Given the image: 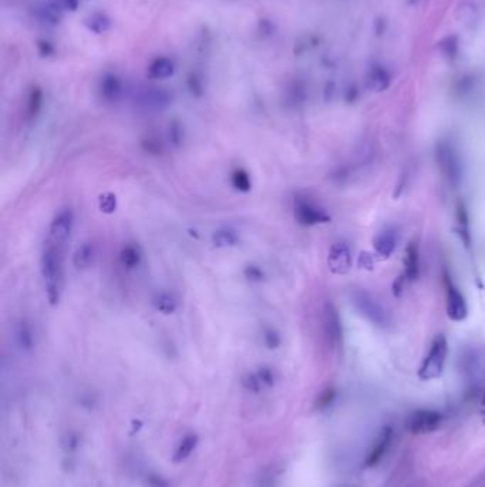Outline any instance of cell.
<instances>
[{"label": "cell", "instance_id": "cell-1", "mask_svg": "<svg viewBox=\"0 0 485 487\" xmlns=\"http://www.w3.org/2000/svg\"><path fill=\"white\" fill-rule=\"evenodd\" d=\"M40 269L44 281L46 296L50 305H57L63 294L64 281V245L53 244L46 240V245L41 252Z\"/></svg>", "mask_w": 485, "mask_h": 487}, {"label": "cell", "instance_id": "cell-2", "mask_svg": "<svg viewBox=\"0 0 485 487\" xmlns=\"http://www.w3.org/2000/svg\"><path fill=\"white\" fill-rule=\"evenodd\" d=\"M447 355H448L447 338L444 335H437L430 345L428 354L426 355V358L423 359L419 367V372H417L419 378L424 382L440 378L444 372Z\"/></svg>", "mask_w": 485, "mask_h": 487}, {"label": "cell", "instance_id": "cell-3", "mask_svg": "<svg viewBox=\"0 0 485 487\" xmlns=\"http://www.w3.org/2000/svg\"><path fill=\"white\" fill-rule=\"evenodd\" d=\"M350 300L357 314H360L367 322H370L377 328L390 327V315L382 307V304L377 303V299L373 298L372 294L356 288L350 292Z\"/></svg>", "mask_w": 485, "mask_h": 487}, {"label": "cell", "instance_id": "cell-4", "mask_svg": "<svg viewBox=\"0 0 485 487\" xmlns=\"http://www.w3.org/2000/svg\"><path fill=\"white\" fill-rule=\"evenodd\" d=\"M435 160L447 182L451 187L457 189L461 182V177H463V169H461L459 158L453 146L447 142L438 143L435 147Z\"/></svg>", "mask_w": 485, "mask_h": 487}, {"label": "cell", "instance_id": "cell-5", "mask_svg": "<svg viewBox=\"0 0 485 487\" xmlns=\"http://www.w3.org/2000/svg\"><path fill=\"white\" fill-rule=\"evenodd\" d=\"M444 422L443 413L433 409L414 410L406 421V430L410 435H428L442 428Z\"/></svg>", "mask_w": 485, "mask_h": 487}, {"label": "cell", "instance_id": "cell-6", "mask_svg": "<svg viewBox=\"0 0 485 487\" xmlns=\"http://www.w3.org/2000/svg\"><path fill=\"white\" fill-rule=\"evenodd\" d=\"M444 289H446V309L447 315L454 322H463L468 316V307L467 300L458 289V287L453 283L451 276L447 271L443 274Z\"/></svg>", "mask_w": 485, "mask_h": 487}, {"label": "cell", "instance_id": "cell-7", "mask_svg": "<svg viewBox=\"0 0 485 487\" xmlns=\"http://www.w3.org/2000/svg\"><path fill=\"white\" fill-rule=\"evenodd\" d=\"M293 216L300 225H305V227L325 224L330 221L329 214L323 210V208H320L316 202L308 200L306 197L295 198Z\"/></svg>", "mask_w": 485, "mask_h": 487}, {"label": "cell", "instance_id": "cell-8", "mask_svg": "<svg viewBox=\"0 0 485 487\" xmlns=\"http://www.w3.org/2000/svg\"><path fill=\"white\" fill-rule=\"evenodd\" d=\"M73 227H75L73 210L72 208H63V210H60L55 216V218L49 225L48 241L66 247L67 241L72 237Z\"/></svg>", "mask_w": 485, "mask_h": 487}, {"label": "cell", "instance_id": "cell-9", "mask_svg": "<svg viewBox=\"0 0 485 487\" xmlns=\"http://www.w3.org/2000/svg\"><path fill=\"white\" fill-rule=\"evenodd\" d=\"M321 322H323V334L328 343L332 347H342L343 346V323L339 315L337 308L332 303H326L323 305L321 312Z\"/></svg>", "mask_w": 485, "mask_h": 487}, {"label": "cell", "instance_id": "cell-10", "mask_svg": "<svg viewBox=\"0 0 485 487\" xmlns=\"http://www.w3.org/2000/svg\"><path fill=\"white\" fill-rule=\"evenodd\" d=\"M393 436H395V433H393V429L390 426H384L379 432L372 449L366 455V459H364L366 468H375L376 465H379L393 443Z\"/></svg>", "mask_w": 485, "mask_h": 487}, {"label": "cell", "instance_id": "cell-11", "mask_svg": "<svg viewBox=\"0 0 485 487\" xmlns=\"http://www.w3.org/2000/svg\"><path fill=\"white\" fill-rule=\"evenodd\" d=\"M328 264L333 274L344 275L348 272L352 265V254L349 245L346 242H335L329 251Z\"/></svg>", "mask_w": 485, "mask_h": 487}, {"label": "cell", "instance_id": "cell-12", "mask_svg": "<svg viewBox=\"0 0 485 487\" xmlns=\"http://www.w3.org/2000/svg\"><path fill=\"white\" fill-rule=\"evenodd\" d=\"M404 272L403 275L407 278L408 283H413L420 276V252L415 242H410L406 248L404 255Z\"/></svg>", "mask_w": 485, "mask_h": 487}, {"label": "cell", "instance_id": "cell-13", "mask_svg": "<svg viewBox=\"0 0 485 487\" xmlns=\"http://www.w3.org/2000/svg\"><path fill=\"white\" fill-rule=\"evenodd\" d=\"M455 221H457V231L458 236L463 241V244L470 248L471 245V233H470V217H468V211L467 207L464 204V201L458 200L457 205H455Z\"/></svg>", "mask_w": 485, "mask_h": 487}, {"label": "cell", "instance_id": "cell-14", "mask_svg": "<svg viewBox=\"0 0 485 487\" xmlns=\"http://www.w3.org/2000/svg\"><path fill=\"white\" fill-rule=\"evenodd\" d=\"M396 245H397V237H396L395 231H391V229L380 231V233L373 240L375 251L383 258H388L390 255L395 252Z\"/></svg>", "mask_w": 485, "mask_h": 487}, {"label": "cell", "instance_id": "cell-15", "mask_svg": "<svg viewBox=\"0 0 485 487\" xmlns=\"http://www.w3.org/2000/svg\"><path fill=\"white\" fill-rule=\"evenodd\" d=\"M119 261L124 269L132 271V269L140 267V264L143 261V251L140 247L135 245V244H127L120 249Z\"/></svg>", "mask_w": 485, "mask_h": 487}, {"label": "cell", "instance_id": "cell-16", "mask_svg": "<svg viewBox=\"0 0 485 487\" xmlns=\"http://www.w3.org/2000/svg\"><path fill=\"white\" fill-rule=\"evenodd\" d=\"M97 257V248L93 242H84L80 245L73 255V265L77 269H87L95 264Z\"/></svg>", "mask_w": 485, "mask_h": 487}, {"label": "cell", "instance_id": "cell-17", "mask_svg": "<svg viewBox=\"0 0 485 487\" xmlns=\"http://www.w3.org/2000/svg\"><path fill=\"white\" fill-rule=\"evenodd\" d=\"M14 335H16L17 345L21 347L23 351H32L33 350V346H34V332H33L32 325L26 319H21L17 323Z\"/></svg>", "mask_w": 485, "mask_h": 487}, {"label": "cell", "instance_id": "cell-18", "mask_svg": "<svg viewBox=\"0 0 485 487\" xmlns=\"http://www.w3.org/2000/svg\"><path fill=\"white\" fill-rule=\"evenodd\" d=\"M368 87L375 91H384L390 86V75L382 66H373L367 76Z\"/></svg>", "mask_w": 485, "mask_h": 487}, {"label": "cell", "instance_id": "cell-19", "mask_svg": "<svg viewBox=\"0 0 485 487\" xmlns=\"http://www.w3.org/2000/svg\"><path fill=\"white\" fill-rule=\"evenodd\" d=\"M197 443H198L197 435H187L178 443V446H177L175 452H174V456H172L174 461L175 463H181L186 459H188L191 456V453L195 450Z\"/></svg>", "mask_w": 485, "mask_h": 487}, {"label": "cell", "instance_id": "cell-20", "mask_svg": "<svg viewBox=\"0 0 485 487\" xmlns=\"http://www.w3.org/2000/svg\"><path fill=\"white\" fill-rule=\"evenodd\" d=\"M141 102L147 108L158 110V108H164L170 103V96L163 90L152 88L144 93Z\"/></svg>", "mask_w": 485, "mask_h": 487}, {"label": "cell", "instance_id": "cell-21", "mask_svg": "<svg viewBox=\"0 0 485 487\" xmlns=\"http://www.w3.org/2000/svg\"><path fill=\"white\" fill-rule=\"evenodd\" d=\"M154 307L161 314H174L178 309V299L170 292H161L154 298Z\"/></svg>", "mask_w": 485, "mask_h": 487}, {"label": "cell", "instance_id": "cell-22", "mask_svg": "<svg viewBox=\"0 0 485 487\" xmlns=\"http://www.w3.org/2000/svg\"><path fill=\"white\" fill-rule=\"evenodd\" d=\"M172 73H174V64L167 57L157 59L150 66V70H148V75L152 79H167V77L172 76Z\"/></svg>", "mask_w": 485, "mask_h": 487}, {"label": "cell", "instance_id": "cell-23", "mask_svg": "<svg viewBox=\"0 0 485 487\" xmlns=\"http://www.w3.org/2000/svg\"><path fill=\"white\" fill-rule=\"evenodd\" d=\"M230 184L239 193H249L252 190V180L245 169H235L230 173Z\"/></svg>", "mask_w": 485, "mask_h": 487}, {"label": "cell", "instance_id": "cell-24", "mask_svg": "<svg viewBox=\"0 0 485 487\" xmlns=\"http://www.w3.org/2000/svg\"><path fill=\"white\" fill-rule=\"evenodd\" d=\"M121 95V83L115 76H107L101 83V96L108 100H117Z\"/></svg>", "mask_w": 485, "mask_h": 487}, {"label": "cell", "instance_id": "cell-25", "mask_svg": "<svg viewBox=\"0 0 485 487\" xmlns=\"http://www.w3.org/2000/svg\"><path fill=\"white\" fill-rule=\"evenodd\" d=\"M239 238L237 236L235 231L229 228H221L217 229L212 234V242L215 247L219 248H226V247H235L238 244Z\"/></svg>", "mask_w": 485, "mask_h": 487}, {"label": "cell", "instance_id": "cell-26", "mask_svg": "<svg viewBox=\"0 0 485 487\" xmlns=\"http://www.w3.org/2000/svg\"><path fill=\"white\" fill-rule=\"evenodd\" d=\"M141 147L147 154H151V155H161L166 150L164 143L161 142L158 137H147L146 140H143Z\"/></svg>", "mask_w": 485, "mask_h": 487}, {"label": "cell", "instance_id": "cell-27", "mask_svg": "<svg viewBox=\"0 0 485 487\" xmlns=\"http://www.w3.org/2000/svg\"><path fill=\"white\" fill-rule=\"evenodd\" d=\"M262 339L269 350H276V347H279V345L282 343V338L279 332L273 328H265L262 332Z\"/></svg>", "mask_w": 485, "mask_h": 487}, {"label": "cell", "instance_id": "cell-28", "mask_svg": "<svg viewBox=\"0 0 485 487\" xmlns=\"http://www.w3.org/2000/svg\"><path fill=\"white\" fill-rule=\"evenodd\" d=\"M244 276L250 283H262L265 278V272L259 265L249 264L244 268Z\"/></svg>", "mask_w": 485, "mask_h": 487}, {"label": "cell", "instance_id": "cell-29", "mask_svg": "<svg viewBox=\"0 0 485 487\" xmlns=\"http://www.w3.org/2000/svg\"><path fill=\"white\" fill-rule=\"evenodd\" d=\"M40 107H41V93L39 90H34L30 95L29 104H28V119L29 120H33L36 117L40 111Z\"/></svg>", "mask_w": 485, "mask_h": 487}, {"label": "cell", "instance_id": "cell-30", "mask_svg": "<svg viewBox=\"0 0 485 487\" xmlns=\"http://www.w3.org/2000/svg\"><path fill=\"white\" fill-rule=\"evenodd\" d=\"M336 399V389L335 388H328L320 393V397L317 398L316 402V408L317 409H326L328 406H330Z\"/></svg>", "mask_w": 485, "mask_h": 487}, {"label": "cell", "instance_id": "cell-31", "mask_svg": "<svg viewBox=\"0 0 485 487\" xmlns=\"http://www.w3.org/2000/svg\"><path fill=\"white\" fill-rule=\"evenodd\" d=\"M278 475L275 473V470H266L257 481L255 487H276L278 486Z\"/></svg>", "mask_w": 485, "mask_h": 487}, {"label": "cell", "instance_id": "cell-32", "mask_svg": "<svg viewBox=\"0 0 485 487\" xmlns=\"http://www.w3.org/2000/svg\"><path fill=\"white\" fill-rule=\"evenodd\" d=\"M168 135H170V142L174 147H179L184 142V131H182V127L178 124V123H172L170 126V131H168Z\"/></svg>", "mask_w": 485, "mask_h": 487}, {"label": "cell", "instance_id": "cell-33", "mask_svg": "<svg viewBox=\"0 0 485 487\" xmlns=\"http://www.w3.org/2000/svg\"><path fill=\"white\" fill-rule=\"evenodd\" d=\"M257 375H258V378H259V381H261V383H262L264 388H270V386H273V383H275V374H273V370H272L270 367H266V366L261 367V369L258 370V372H257Z\"/></svg>", "mask_w": 485, "mask_h": 487}, {"label": "cell", "instance_id": "cell-34", "mask_svg": "<svg viewBox=\"0 0 485 487\" xmlns=\"http://www.w3.org/2000/svg\"><path fill=\"white\" fill-rule=\"evenodd\" d=\"M244 386L250 390V392H261L264 389L257 372L255 374H248L245 378H244Z\"/></svg>", "mask_w": 485, "mask_h": 487}, {"label": "cell", "instance_id": "cell-35", "mask_svg": "<svg viewBox=\"0 0 485 487\" xmlns=\"http://www.w3.org/2000/svg\"><path fill=\"white\" fill-rule=\"evenodd\" d=\"M442 49L444 52V55L447 57H455L457 52H458V41L455 37H447L443 43H442Z\"/></svg>", "mask_w": 485, "mask_h": 487}, {"label": "cell", "instance_id": "cell-36", "mask_svg": "<svg viewBox=\"0 0 485 487\" xmlns=\"http://www.w3.org/2000/svg\"><path fill=\"white\" fill-rule=\"evenodd\" d=\"M100 208L104 213H112L115 210V197L112 194H106L100 200Z\"/></svg>", "mask_w": 485, "mask_h": 487}, {"label": "cell", "instance_id": "cell-37", "mask_svg": "<svg viewBox=\"0 0 485 487\" xmlns=\"http://www.w3.org/2000/svg\"><path fill=\"white\" fill-rule=\"evenodd\" d=\"M150 486H151V487H168L167 483H166L163 479L157 477V476H152V477L150 479Z\"/></svg>", "mask_w": 485, "mask_h": 487}]
</instances>
